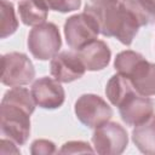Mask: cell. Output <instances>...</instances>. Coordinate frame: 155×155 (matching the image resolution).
<instances>
[{
    "mask_svg": "<svg viewBox=\"0 0 155 155\" xmlns=\"http://www.w3.org/2000/svg\"><path fill=\"white\" fill-rule=\"evenodd\" d=\"M94 149L91 145L82 140H70L62 145L59 153L62 154H75V153H93Z\"/></svg>",
    "mask_w": 155,
    "mask_h": 155,
    "instance_id": "ac0fdd59",
    "label": "cell"
},
{
    "mask_svg": "<svg viewBox=\"0 0 155 155\" xmlns=\"http://www.w3.org/2000/svg\"><path fill=\"white\" fill-rule=\"evenodd\" d=\"M98 24L99 33L114 36L124 45H131L140 24L120 0H88L85 11Z\"/></svg>",
    "mask_w": 155,
    "mask_h": 155,
    "instance_id": "6da1fadb",
    "label": "cell"
},
{
    "mask_svg": "<svg viewBox=\"0 0 155 155\" xmlns=\"http://www.w3.org/2000/svg\"><path fill=\"white\" fill-rule=\"evenodd\" d=\"M99 28L97 22L86 12L69 17L64 23V36L69 47L79 51L97 40Z\"/></svg>",
    "mask_w": 155,
    "mask_h": 155,
    "instance_id": "52a82bcc",
    "label": "cell"
},
{
    "mask_svg": "<svg viewBox=\"0 0 155 155\" xmlns=\"http://www.w3.org/2000/svg\"><path fill=\"white\" fill-rule=\"evenodd\" d=\"M92 143L94 151L103 155H119L124 153L128 144L126 130L117 122L107 121L96 127Z\"/></svg>",
    "mask_w": 155,
    "mask_h": 155,
    "instance_id": "8992f818",
    "label": "cell"
},
{
    "mask_svg": "<svg viewBox=\"0 0 155 155\" xmlns=\"http://www.w3.org/2000/svg\"><path fill=\"white\" fill-rule=\"evenodd\" d=\"M133 92H137V91L132 86L131 81L119 73L113 75L109 79L107 87H105V94H107L108 99L110 101V103L113 105H115L117 108Z\"/></svg>",
    "mask_w": 155,
    "mask_h": 155,
    "instance_id": "5bb4252c",
    "label": "cell"
},
{
    "mask_svg": "<svg viewBox=\"0 0 155 155\" xmlns=\"http://www.w3.org/2000/svg\"><path fill=\"white\" fill-rule=\"evenodd\" d=\"M75 115L81 124L90 128H96L110 120L113 109L99 96L86 93L75 102Z\"/></svg>",
    "mask_w": 155,
    "mask_h": 155,
    "instance_id": "ba28073f",
    "label": "cell"
},
{
    "mask_svg": "<svg viewBox=\"0 0 155 155\" xmlns=\"http://www.w3.org/2000/svg\"><path fill=\"white\" fill-rule=\"evenodd\" d=\"M18 28V21L15 13L13 5L7 0H1V21H0V38L5 39L12 35Z\"/></svg>",
    "mask_w": 155,
    "mask_h": 155,
    "instance_id": "2e32d148",
    "label": "cell"
},
{
    "mask_svg": "<svg viewBox=\"0 0 155 155\" xmlns=\"http://www.w3.org/2000/svg\"><path fill=\"white\" fill-rule=\"evenodd\" d=\"M114 67L119 74L131 81L139 94L147 97L155 94V64L148 62L140 53L122 51L116 56Z\"/></svg>",
    "mask_w": 155,
    "mask_h": 155,
    "instance_id": "3957f363",
    "label": "cell"
},
{
    "mask_svg": "<svg viewBox=\"0 0 155 155\" xmlns=\"http://www.w3.org/2000/svg\"><path fill=\"white\" fill-rule=\"evenodd\" d=\"M132 140L140 153L155 155V115L136 126L132 131Z\"/></svg>",
    "mask_w": 155,
    "mask_h": 155,
    "instance_id": "4fadbf2b",
    "label": "cell"
},
{
    "mask_svg": "<svg viewBox=\"0 0 155 155\" xmlns=\"http://www.w3.org/2000/svg\"><path fill=\"white\" fill-rule=\"evenodd\" d=\"M45 8L58 12H71L80 7L81 0H36Z\"/></svg>",
    "mask_w": 155,
    "mask_h": 155,
    "instance_id": "e0dca14e",
    "label": "cell"
},
{
    "mask_svg": "<svg viewBox=\"0 0 155 155\" xmlns=\"http://www.w3.org/2000/svg\"><path fill=\"white\" fill-rule=\"evenodd\" d=\"M120 1H125V0H120Z\"/></svg>",
    "mask_w": 155,
    "mask_h": 155,
    "instance_id": "ffe728a7",
    "label": "cell"
},
{
    "mask_svg": "<svg viewBox=\"0 0 155 155\" xmlns=\"http://www.w3.org/2000/svg\"><path fill=\"white\" fill-rule=\"evenodd\" d=\"M154 107L155 102L151 98L133 92L121 103L119 113L126 125L138 126L154 114Z\"/></svg>",
    "mask_w": 155,
    "mask_h": 155,
    "instance_id": "9c48e42d",
    "label": "cell"
},
{
    "mask_svg": "<svg viewBox=\"0 0 155 155\" xmlns=\"http://www.w3.org/2000/svg\"><path fill=\"white\" fill-rule=\"evenodd\" d=\"M30 153L33 155H47L56 153V145L53 142L47 139H36L31 143Z\"/></svg>",
    "mask_w": 155,
    "mask_h": 155,
    "instance_id": "d6986e66",
    "label": "cell"
},
{
    "mask_svg": "<svg viewBox=\"0 0 155 155\" xmlns=\"http://www.w3.org/2000/svg\"><path fill=\"white\" fill-rule=\"evenodd\" d=\"M35 101L31 91L24 87H12L1 99V133L23 145L30 133V115L35 109Z\"/></svg>",
    "mask_w": 155,
    "mask_h": 155,
    "instance_id": "7a4b0ae2",
    "label": "cell"
},
{
    "mask_svg": "<svg viewBox=\"0 0 155 155\" xmlns=\"http://www.w3.org/2000/svg\"><path fill=\"white\" fill-rule=\"evenodd\" d=\"M18 12L25 25H39L47 19L48 10L36 0H21L18 2Z\"/></svg>",
    "mask_w": 155,
    "mask_h": 155,
    "instance_id": "9a60e30c",
    "label": "cell"
},
{
    "mask_svg": "<svg viewBox=\"0 0 155 155\" xmlns=\"http://www.w3.org/2000/svg\"><path fill=\"white\" fill-rule=\"evenodd\" d=\"M50 70L53 79L59 82H71L84 76L86 68L79 58L78 53L74 52H61L57 53L50 63Z\"/></svg>",
    "mask_w": 155,
    "mask_h": 155,
    "instance_id": "8fae6325",
    "label": "cell"
},
{
    "mask_svg": "<svg viewBox=\"0 0 155 155\" xmlns=\"http://www.w3.org/2000/svg\"><path fill=\"white\" fill-rule=\"evenodd\" d=\"M35 78V69L27 54L10 52L1 57V82L10 87L29 84Z\"/></svg>",
    "mask_w": 155,
    "mask_h": 155,
    "instance_id": "5b68a950",
    "label": "cell"
},
{
    "mask_svg": "<svg viewBox=\"0 0 155 155\" xmlns=\"http://www.w3.org/2000/svg\"><path fill=\"white\" fill-rule=\"evenodd\" d=\"M31 94L36 105L44 109L59 108L65 99L64 88L56 79L44 76L35 80L31 85Z\"/></svg>",
    "mask_w": 155,
    "mask_h": 155,
    "instance_id": "30bf717a",
    "label": "cell"
},
{
    "mask_svg": "<svg viewBox=\"0 0 155 155\" xmlns=\"http://www.w3.org/2000/svg\"><path fill=\"white\" fill-rule=\"evenodd\" d=\"M76 53L85 65L86 70L91 71L102 70L103 68H105L111 57L110 48L102 40H94L87 44Z\"/></svg>",
    "mask_w": 155,
    "mask_h": 155,
    "instance_id": "7c38bea8",
    "label": "cell"
},
{
    "mask_svg": "<svg viewBox=\"0 0 155 155\" xmlns=\"http://www.w3.org/2000/svg\"><path fill=\"white\" fill-rule=\"evenodd\" d=\"M62 45L58 27L54 23L45 22L35 25L28 35V48L31 56L40 61L53 58Z\"/></svg>",
    "mask_w": 155,
    "mask_h": 155,
    "instance_id": "277c9868",
    "label": "cell"
}]
</instances>
